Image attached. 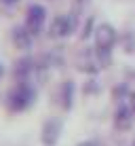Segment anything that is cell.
Instances as JSON below:
<instances>
[{"label":"cell","mask_w":135,"mask_h":146,"mask_svg":"<svg viewBox=\"0 0 135 146\" xmlns=\"http://www.w3.org/2000/svg\"><path fill=\"white\" fill-rule=\"evenodd\" d=\"M114 40H116V30H114L110 23H101L95 30V44L101 53H108L112 49Z\"/></svg>","instance_id":"cell-1"},{"label":"cell","mask_w":135,"mask_h":146,"mask_svg":"<svg viewBox=\"0 0 135 146\" xmlns=\"http://www.w3.org/2000/svg\"><path fill=\"white\" fill-rule=\"evenodd\" d=\"M44 17H47V11L40 7V4H32L28 9V19H26V28L30 30V34H38L44 23Z\"/></svg>","instance_id":"cell-2"},{"label":"cell","mask_w":135,"mask_h":146,"mask_svg":"<svg viewBox=\"0 0 135 146\" xmlns=\"http://www.w3.org/2000/svg\"><path fill=\"white\" fill-rule=\"evenodd\" d=\"M34 98V91L28 87V85H19L17 89L11 93V106L15 110H23L26 106H30V102H32Z\"/></svg>","instance_id":"cell-3"},{"label":"cell","mask_w":135,"mask_h":146,"mask_svg":"<svg viewBox=\"0 0 135 146\" xmlns=\"http://www.w3.org/2000/svg\"><path fill=\"white\" fill-rule=\"evenodd\" d=\"M72 32V19L68 15H59L51 23V36H68Z\"/></svg>","instance_id":"cell-4"},{"label":"cell","mask_w":135,"mask_h":146,"mask_svg":"<svg viewBox=\"0 0 135 146\" xmlns=\"http://www.w3.org/2000/svg\"><path fill=\"white\" fill-rule=\"evenodd\" d=\"M59 131H61V125H59V121H47L44 123V127H42V142L47 144V146H51L57 142V138H59Z\"/></svg>","instance_id":"cell-5"},{"label":"cell","mask_w":135,"mask_h":146,"mask_svg":"<svg viewBox=\"0 0 135 146\" xmlns=\"http://www.w3.org/2000/svg\"><path fill=\"white\" fill-rule=\"evenodd\" d=\"M13 40H15V44H17V49H23V51L32 47V34H30L28 28H15Z\"/></svg>","instance_id":"cell-6"},{"label":"cell","mask_w":135,"mask_h":146,"mask_svg":"<svg viewBox=\"0 0 135 146\" xmlns=\"http://www.w3.org/2000/svg\"><path fill=\"white\" fill-rule=\"evenodd\" d=\"M129 123H131V110L129 108H121L116 112V125L118 127H129Z\"/></svg>","instance_id":"cell-7"},{"label":"cell","mask_w":135,"mask_h":146,"mask_svg":"<svg viewBox=\"0 0 135 146\" xmlns=\"http://www.w3.org/2000/svg\"><path fill=\"white\" fill-rule=\"evenodd\" d=\"M30 70H32V59L23 57V59H19L17 68H15V74L17 76H26V74H30Z\"/></svg>","instance_id":"cell-8"},{"label":"cell","mask_w":135,"mask_h":146,"mask_svg":"<svg viewBox=\"0 0 135 146\" xmlns=\"http://www.w3.org/2000/svg\"><path fill=\"white\" fill-rule=\"evenodd\" d=\"M78 146H103L101 142H95V140H89V142H82V144H78Z\"/></svg>","instance_id":"cell-9"},{"label":"cell","mask_w":135,"mask_h":146,"mask_svg":"<svg viewBox=\"0 0 135 146\" xmlns=\"http://www.w3.org/2000/svg\"><path fill=\"white\" fill-rule=\"evenodd\" d=\"M2 2H7V4H15L17 0H2Z\"/></svg>","instance_id":"cell-10"},{"label":"cell","mask_w":135,"mask_h":146,"mask_svg":"<svg viewBox=\"0 0 135 146\" xmlns=\"http://www.w3.org/2000/svg\"><path fill=\"white\" fill-rule=\"evenodd\" d=\"M133 146H135V144H133Z\"/></svg>","instance_id":"cell-11"}]
</instances>
